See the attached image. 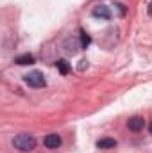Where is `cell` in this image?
<instances>
[{
  "instance_id": "cell-3",
  "label": "cell",
  "mask_w": 152,
  "mask_h": 153,
  "mask_svg": "<svg viewBox=\"0 0 152 153\" xmlns=\"http://www.w3.org/2000/svg\"><path fill=\"white\" fill-rule=\"evenodd\" d=\"M43 143H45V146H47L48 150H56V148L61 146V137H59L57 134H48V135H45Z\"/></svg>"
},
{
  "instance_id": "cell-6",
  "label": "cell",
  "mask_w": 152,
  "mask_h": 153,
  "mask_svg": "<svg viewBox=\"0 0 152 153\" xmlns=\"http://www.w3.org/2000/svg\"><path fill=\"white\" fill-rule=\"evenodd\" d=\"M114 146H116V141L111 139V137H104V139L97 141V148H100V150H109V148H114Z\"/></svg>"
},
{
  "instance_id": "cell-4",
  "label": "cell",
  "mask_w": 152,
  "mask_h": 153,
  "mask_svg": "<svg viewBox=\"0 0 152 153\" xmlns=\"http://www.w3.org/2000/svg\"><path fill=\"white\" fill-rule=\"evenodd\" d=\"M127 126H129V130H132V132H140V130H143V126H145V119H143L141 116H134V117L129 119Z\"/></svg>"
},
{
  "instance_id": "cell-2",
  "label": "cell",
  "mask_w": 152,
  "mask_h": 153,
  "mask_svg": "<svg viewBox=\"0 0 152 153\" xmlns=\"http://www.w3.org/2000/svg\"><path fill=\"white\" fill-rule=\"evenodd\" d=\"M23 82L27 85H31V87H45L47 85V80H45V76H43L41 71H31V73H27V75L23 76Z\"/></svg>"
},
{
  "instance_id": "cell-10",
  "label": "cell",
  "mask_w": 152,
  "mask_h": 153,
  "mask_svg": "<svg viewBox=\"0 0 152 153\" xmlns=\"http://www.w3.org/2000/svg\"><path fill=\"white\" fill-rule=\"evenodd\" d=\"M149 14L152 16V2H150V5H149Z\"/></svg>"
},
{
  "instance_id": "cell-9",
  "label": "cell",
  "mask_w": 152,
  "mask_h": 153,
  "mask_svg": "<svg viewBox=\"0 0 152 153\" xmlns=\"http://www.w3.org/2000/svg\"><path fill=\"white\" fill-rule=\"evenodd\" d=\"M90 43H91L90 34H88V32H84V30H81V48H88V46H90Z\"/></svg>"
},
{
  "instance_id": "cell-1",
  "label": "cell",
  "mask_w": 152,
  "mask_h": 153,
  "mask_svg": "<svg viewBox=\"0 0 152 153\" xmlns=\"http://www.w3.org/2000/svg\"><path fill=\"white\" fill-rule=\"evenodd\" d=\"M13 146L20 152H32L36 148V139L31 134H18L13 139Z\"/></svg>"
},
{
  "instance_id": "cell-8",
  "label": "cell",
  "mask_w": 152,
  "mask_h": 153,
  "mask_svg": "<svg viewBox=\"0 0 152 153\" xmlns=\"http://www.w3.org/2000/svg\"><path fill=\"white\" fill-rule=\"evenodd\" d=\"M56 66H57V70H59V73H61V75H68V73H70V70H72L70 62H68V61H65V59H59V61L56 62Z\"/></svg>"
},
{
  "instance_id": "cell-11",
  "label": "cell",
  "mask_w": 152,
  "mask_h": 153,
  "mask_svg": "<svg viewBox=\"0 0 152 153\" xmlns=\"http://www.w3.org/2000/svg\"><path fill=\"white\" fill-rule=\"evenodd\" d=\"M149 130H150V134H152V123H150V126H149Z\"/></svg>"
},
{
  "instance_id": "cell-5",
  "label": "cell",
  "mask_w": 152,
  "mask_h": 153,
  "mask_svg": "<svg viewBox=\"0 0 152 153\" xmlns=\"http://www.w3.org/2000/svg\"><path fill=\"white\" fill-rule=\"evenodd\" d=\"M93 16L95 18H100V20H109L111 18V11H109V7L108 5H97L95 9H93Z\"/></svg>"
},
{
  "instance_id": "cell-7",
  "label": "cell",
  "mask_w": 152,
  "mask_h": 153,
  "mask_svg": "<svg viewBox=\"0 0 152 153\" xmlns=\"http://www.w3.org/2000/svg\"><path fill=\"white\" fill-rule=\"evenodd\" d=\"M34 55L32 53H23V55H20V57H16L14 59V62L16 64H20V66H25V64H34Z\"/></svg>"
}]
</instances>
